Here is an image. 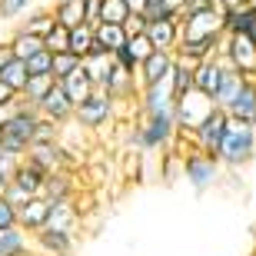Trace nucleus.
I'll list each match as a JSON object with an SVG mask.
<instances>
[{
  "instance_id": "nucleus-1",
  "label": "nucleus",
  "mask_w": 256,
  "mask_h": 256,
  "mask_svg": "<svg viewBox=\"0 0 256 256\" xmlns=\"http://www.w3.org/2000/svg\"><path fill=\"white\" fill-rule=\"evenodd\" d=\"M37 126H40V114L34 106H27L20 100L17 114L10 116L7 124L0 126V143H4V153H14V156H27V150L37 140Z\"/></svg>"
},
{
  "instance_id": "nucleus-2",
  "label": "nucleus",
  "mask_w": 256,
  "mask_h": 256,
  "mask_svg": "<svg viewBox=\"0 0 256 256\" xmlns=\"http://www.w3.org/2000/svg\"><path fill=\"white\" fill-rule=\"evenodd\" d=\"M216 160L223 170H243V166H250L256 160V130L230 120V130L223 136V146H220Z\"/></svg>"
},
{
  "instance_id": "nucleus-3",
  "label": "nucleus",
  "mask_w": 256,
  "mask_h": 256,
  "mask_svg": "<svg viewBox=\"0 0 256 256\" xmlns=\"http://www.w3.org/2000/svg\"><path fill=\"white\" fill-rule=\"evenodd\" d=\"M180 140V130H176V116H140L136 126H133V143L140 150H170L173 143Z\"/></svg>"
},
{
  "instance_id": "nucleus-4",
  "label": "nucleus",
  "mask_w": 256,
  "mask_h": 256,
  "mask_svg": "<svg viewBox=\"0 0 256 256\" xmlns=\"http://www.w3.org/2000/svg\"><path fill=\"white\" fill-rule=\"evenodd\" d=\"M216 57L226 60L243 76H256V40L250 34H223L216 47Z\"/></svg>"
},
{
  "instance_id": "nucleus-5",
  "label": "nucleus",
  "mask_w": 256,
  "mask_h": 256,
  "mask_svg": "<svg viewBox=\"0 0 256 256\" xmlns=\"http://www.w3.org/2000/svg\"><path fill=\"white\" fill-rule=\"evenodd\" d=\"M220 170H223L220 160H213V156H206V153L193 150V146L183 153V173H180V176L190 183L196 193H206L210 186L220 180Z\"/></svg>"
},
{
  "instance_id": "nucleus-6",
  "label": "nucleus",
  "mask_w": 256,
  "mask_h": 256,
  "mask_svg": "<svg viewBox=\"0 0 256 256\" xmlns=\"http://www.w3.org/2000/svg\"><path fill=\"white\" fill-rule=\"evenodd\" d=\"M44 183H47V173L40 170V166H34L30 160H24L20 170H17V176L10 180L7 200L14 203V206H24V203H30V200L44 196Z\"/></svg>"
},
{
  "instance_id": "nucleus-7",
  "label": "nucleus",
  "mask_w": 256,
  "mask_h": 256,
  "mask_svg": "<svg viewBox=\"0 0 256 256\" xmlns=\"http://www.w3.org/2000/svg\"><path fill=\"white\" fill-rule=\"evenodd\" d=\"M213 110H216V104H213L210 96H203L200 90L186 94L183 100H176V130H180L183 136H193V133L200 130V124H203Z\"/></svg>"
},
{
  "instance_id": "nucleus-8",
  "label": "nucleus",
  "mask_w": 256,
  "mask_h": 256,
  "mask_svg": "<svg viewBox=\"0 0 256 256\" xmlns=\"http://www.w3.org/2000/svg\"><path fill=\"white\" fill-rule=\"evenodd\" d=\"M116 116H120V106H116L106 94H100V90H96L90 100H84V104L76 106L74 124L76 126H86V130H96V126L116 124Z\"/></svg>"
},
{
  "instance_id": "nucleus-9",
  "label": "nucleus",
  "mask_w": 256,
  "mask_h": 256,
  "mask_svg": "<svg viewBox=\"0 0 256 256\" xmlns=\"http://www.w3.org/2000/svg\"><path fill=\"white\" fill-rule=\"evenodd\" d=\"M226 130H230V116H226V110H220V106H216V110H213V114L200 124V130L190 136V140H193V150H200V153H206V156H213V160H216Z\"/></svg>"
},
{
  "instance_id": "nucleus-10",
  "label": "nucleus",
  "mask_w": 256,
  "mask_h": 256,
  "mask_svg": "<svg viewBox=\"0 0 256 256\" xmlns=\"http://www.w3.org/2000/svg\"><path fill=\"white\" fill-rule=\"evenodd\" d=\"M136 114L140 116H176V94H173L170 80L143 86L140 100H136Z\"/></svg>"
},
{
  "instance_id": "nucleus-11",
  "label": "nucleus",
  "mask_w": 256,
  "mask_h": 256,
  "mask_svg": "<svg viewBox=\"0 0 256 256\" xmlns=\"http://www.w3.org/2000/svg\"><path fill=\"white\" fill-rule=\"evenodd\" d=\"M24 160L40 166L47 176H54V173H70V166H74V160H70V153H66L64 143H34Z\"/></svg>"
},
{
  "instance_id": "nucleus-12",
  "label": "nucleus",
  "mask_w": 256,
  "mask_h": 256,
  "mask_svg": "<svg viewBox=\"0 0 256 256\" xmlns=\"http://www.w3.org/2000/svg\"><path fill=\"white\" fill-rule=\"evenodd\" d=\"M173 66H176V54H166V50H153L150 57L140 64V70H136L140 90H143V86H153V84H163V80H170Z\"/></svg>"
},
{
  "instance_id": "nucleus-13",
  "label": "nucleus",
  "mask_w": 256,
  "mask_h": 256,
  "mask_svg": "<svg viewBox=\"0 0 256 256\" xmlns=\"http://www.w3.org/2000/svg\"><path fill=\"white\" fill-rule=\"evenodd\" d=\"M37 114H40V120H50V124H57V126H64V124H74V114H76V106H74V100L64 94V86H54L47 94V100L37 106Z\"/></svg>"
},
{
  "instance_id": "nucleus-14",
  "label": "nucleus",
  "mask_w": 256,
  "mask_h": 256,
  "mask_svg": "<svg viewBox=\"0 0 256 256\" xmlns=\"http://www.w3.org/2000/svg\"><path fill=\"white\" fill-rule=\"evenodd\" d=\"M100 94H106L116 106L136 104V100H140V80H136V74H126V70H120V66H116Z\"/></svg>"
},
{
  "instance_id": "nucleus-15",
  "label": "nucleus",
  "mask_w": 256,
  "mask_h": 256,
  "mask_svg": "<svg viewBox=\"0 0 256 256\" xmlns=\"http://www.w3.org/2000/svg\"><path fill=\"white\" fill-rule=\"evenodd\" d=\"M30 240H34V253L40 256H74L76 250V236L74 233H60V230H40Z\"/></svg>"
},
{
  "instance_id": "nucleus-16",
  "label": "nucleus",
  "mask_w": 256,
  "mask_h": 256,
  "mask_svg": "<svg viewBox=\"0 0 256 256\" xmlns=\"http://www.w3.org/2000/svg\"><path fill=\"white\" fill-rule=\"evenodd\" d=\"M47 220H50V200H44V196L17 206V226L24 233H30V236L40 233V230H47Z\"/></svg>"
},
{
  "instance_id": "nucleus-17",
  "label": "nucleus",
  "mask_w": 256,
  "mask_h": 256,
  "mask_svg": "<svg viewBox=\"0 0 256 256\" xmlns=\"http://www.w3.org/2000/svg\"><path fill=\"white\" fill-rule=\"evenodd\" d=\"M146 40L153 44V50H166V54H176L180 47V20H153L146 24Z\"/></svg>"
},
{
  "instance_id": "nucleus-18",
  "label": "nucleus",
  "mask_w": 256,
  "mask_h": 256,
  "mask_svg": "<svg viewBox=\"0 0 256 256\" xmlns=\"http://www.w3.org/2000/svg\"><path fill=\"white\" fill-rule=\"evenodd\" d=\"M226 116L233 124H243V126H253L256 130V76H250L243 94L236 96V104L226 110Z\"/></svg>"
},
{
  "instance_id": "nucleus-19",
  "label": "nucleus",
  "mask_w": 256,
  "mask_h": 256,
  "mask_svg": "<svg viewBox=\"0 0 256 256\" xmlns=\"http://www.w3.org/2000/svg\"><path fill=\"white\" fill-rule=\"evenodd\" d=\"M226 64V60H223ZM246 80L250 76H243L240 70H233V66H223V80H220V90H216V96H213V104L220 106V110H230V106L236 104V96L243 94V86H246Z\"/></svg>"
},
{
  "instance_id": "nucleus-20",
  "label": "nucleus",
  "mask_w": 256,
  "mask_h": 256,
  "mask_svg": "<svg viewBox=\"0 0 256 256\" xmlns=\"http://www.w3.org/2000/svg\"><path fill=\"white\" fill-rule=\"evenodd\" d=\"M47 230H60V233H74L80 230V206L74 200H60V203H50V220Z\"/></svg>"
},
{
  "instance_id": "nucleus-21",
  "label": "nucleus",
  "mask_w": 256,
  "mask_h": 256,
  "mask_svg": "<svg viewBox=\"0 0 256 256\" xmlns=\"http://www.w3.org/2000/svg\"><path fill=\"white\" fill-rule=\"evenodd\" d=\"M94 37H96V47L94 50L110 54V57H116V54L126 47V40H130V37H126V30L120 27V24H96Z\"/></svg>"
},
{
  "instance_id": "nucleus-22",
  "label": "nucleus",
  "mask_w": 256,
  "mask_h": 256,
  "mask_svg": "<svg viewBox=\"0 0 256 256\" xmlns=\"http://www.w3.org/2000/svg\"><path fill=\"white\" fill-rule=\"evenodd\" d=\"M223 60L220 57H210V60H203V64H196V90L203 96H216V90H220V80H223Z\"/></svg>"
},
{
  "instance_id": "nucleus-23",
  "label": "nucleus",
  "mask_w": 256,
  "mask_h": 256,
  "mask_svg": "<svg viewBox=\"0 0 256 256\" xmlns=\"http://www.w3.org/2000/svg\"><path fill=\"white\" fill-rule=\"evenodd\" d=\"M60 86H64V94L74 100V106H80L84 100H90V96L96 94V84L90 80V74H86V66H84V64H80V70H74V74L66 76Z\"/></svg>"
},
{
  "instance_id": "nucleus-24",
  "label": "nucleus",
  "mask_w": 256,
  "mask_h": 256,
  "mask_svg": "<svg viewBox=\"0 0 256 256\" xmlns=\"http://www.w3.org/2000/svg\"><path fill=\"white\" fill-rule=\"evenodd\" d=\"M20 30H27V34H34V37H47L50 30L57 27V17H54V7H34L27 14V17L17 20Z\"/></svg>"
},
{
  "instance_id": "nucleus-25",
  "label": "nucleus",
  "mask_w": 256,
  "mask_h": 256,
  "mask_svg": "<svg viewBox=\"0 0 256 256\" xmlns=\"http://www.w3.org/2000/svg\"><path fill=\"white\" fill-rule=\"evenodd\" d=\"M10 54H14V57L17 60H24V64H27L30 57H37L40 50H47L44 47V37H34V34H27V30H14V34H10Z\"/></svg>"
},
{
  "instance_id": "nucleus-26",
  "label": "nucleus",
  "mask_w": 256,
  "mask_h": 256,
  "mask_svg": "<svg viewBox=\"0 0 256 256\" xmlns=\"http://www.w3.org/2000/svg\"><path fill=\"white\" fill-rule=\"evenodd\" d=\"M0 256H34V240L24 230H0Z\"/></svg>"
},
{
  "instance_id": "nucleus-27",
  "label": "nucleus",
  "mask_w": 256,
  "mask_h": 256,
  "mask_svg": "<svg viewBox=\"0 0 256 256\" xmlns=\"http://www.w3.org/2000/svg\"><path fill=\"white\" fill-rule=\"evenodd\" d=\"M84 66H86V74H90V80L96 84V90H104L106 80H110V74L116 70V60L110 57V54H100V50H94V54L84 60Z\"/></svg>"
},
{
  "instance_id": "nucleus-28",
  "label": "nucleus",
  "mask_w": 256,
  "mask_h": 256,
  "mask_svg": "<svg viewBox=\"0 0 256 256\" xmlns=\"http://www.w3.org/2000/svg\"><path fill=\"white\" fill-rule=\"evenodd\" d=\"M54 17H57V24H64L70 30L80 27V24H86V0H57Z\"/></svg>"
},
{
  "instance_id": "nucleus-29",
  "label": "nucleus",
  "mask_w": 256,
  "mask_h": 256,
  "mask_svg": "<svg viewBox=\"0 0 256 256\" xmlns=\"http://www.w3.org/2000/svg\"><path fill=\"white\" fill-rule=\"evenodd\" d=\"M54 86H57V80H54L50 74H47V76H30L27 86H24V94H20V100H24L27 106H34V110H37V106L47 100V94L54 90Z\"/></svg>"
},
{
  "instance_id": "nucleus-30",
  "label": "nucleus",
  "mask_w": 256,
  "mask_h": 256,
  "mask_svg": "<svg viewBox=\"0 0 256 256\" xmlns=\"http://www.w3.org/2000/svg\"><path fill=\"white\" fill-rule=\"evenodd\" d=\"M170 84H173L176 100H183L186 94H193V90H196V66L176 60V66H173V74H170Z\"/></svg>"
},
{
  "instance_id": "nucleus-31",
  "label": "nucleus",
  "mask_w": 256,
  "mask_h": 256,
  "mask_svg": "<svg viewBox=\"0 0 256 256\" xmlns=\"http://www.w3.org/2000/svg\"><path fill=\"white\" fill-rule=\"evenodd\" d=\"M74 180H70V173H54V176H47V183H44V200H50V203H60V200H74Z\"/></svg>"
},
{
  "instance_id": "nucleus-32",
  "label": "nucleus",
  "mask_w": 256,
  "mask_h": 256,
  "mask_svg": "<svg viewBox=\"0 0 256 256\" xmlns=\"http://www.w3.org/2000/svg\"><path fill=\"white\" fill-rule=\"evenodd\" d=\"M96 47V37H94V24H80V27L70 30V54H76L80 60H86Z\"/></svg>"
},
{
  "instance_id": "nucleus-33",
  "label": "nucleus",
  "mask_w": 256,
  "mask_h": 256,
  "mask_svg": "<svg viewBox=\"0 0 256 256\" xmlns=\"http://www.w3.org/2000/svg\"><path fill=\"white\" fill-rule=\"evenodd\" d=\"M0 80L14 90V94H24V86H27V80H30V70H27V64L24 60H10L7 66H4V74H0Z\"/></svg>"
},
{
  "instance_id": "nucleus-34",
  "label": "nucleus",
  "mask_w": 256,
  "mask_h": 256,
  "mask_svg": "<svg viewBox=\"0 0 256 256\" xmlns=\"http://www.w3.org/2000/svg\"><path fill=\"white\" fill-rule=\"evenodd\" d=\"M256 24V10L240 7V10H226V34H250Z\"/></svg>"
},
{
  "instance_id": "nucleus-35",
  "label": "nucleus",
  "mask_w": 256,
  "mask_h": 256,
  "mask_svg": "<svg viewBox=\"0 0 256 256\" xmlns=\"http://www.w3.org/2000/svg\"><path fill=\"white\" fill-rule=\"evenodd\" d=\"M133 10L126 7V0H100V24H120L124 27Z\"/></svg>"
},
{
  "instance_id": "nucleus-36",
  "label": "nucleus",
  "mask_w": 256,
  "mask_h": 256,
  "mask_svg": "<svg viewBox=\"0 0 256 256\" xmlns=\"http://www.w3.org/2000/svg\"><path fill=\"white\" fill-rule=\"evenodd\" d=\"M44 47H47L54 57H57V54H70V27L57 24V27H54L47 37H44Z\"/></svg>"
},
{
  "instance_id": "nucleus-37",
  "label": "nucleus",
  "mask_w": 256,
  "mask_h": 256,
  "mask_svg": "<svg viewBox=\"0 0 256 256\" xmlns=\"http://www.w3.org/2000/svg\"><path fill=\"white\" fill-rule=\"evenodd\" d=\"M80 64H84V60L76 57V54H57V57H54V80L64 84L74 70H80Z\"/></svg>"
},
{
  "instance_id": "nucleus-38",
  "label": "nucleus",
  "mask_w": 256,
  "mask_h": 256,
  "mask_svg": "<svg viewBox=\"0 0 256 256\" xmlns=\"http://www.w3.org/2000/svg\"><path fill=\"white\" fill-rule=\"evenodd\" d=\"M37 0H0V20H20L34 10Z\"/></svg>"
},
{
  "instance_id": "nucleus-39",
  "label": "nucleus",
  "mask_w": 256,
  "mask_h": 256,
  "mask_svg": "<svg viewBox=\"0 0 256 256\" xmlns=\"http://www.w3.org/2000/svg\"><path fill=\"white\" fill-rule=\"evenodd\" d=\"M27 70H30V76H54V54L50 50H40L37 57H30L27 60Z\"/></svg>"
},
{
  "instance_id": "nucleus-40",
  "label": "nucleus",
  "mask_w": 256,
  "mask_h": 256,
  "mask_svg": "<svg viewBox=\"0 0 256 256\" xmlns=\"http://www.w3.org/2000/svg\"><path fill=\"white\" fill-rule=\"evenodd\" d=\"M126 54H130L136 64H143V60L153 54V44L146 40V34H143V37H130V40H126Z\"/></svg>"
},
{
  "instance_id": "nucleus-41",
  "label": "nucleus",
  "mask_w": 256,
  "mask_h": 256,
  "mask_svg": "<svg viewBox=\"0 0 256 256\" xmlns=\"http://www.w3.org/2000/svg\"><path fill=\"white\" fill-rule=\"evenodd\" d=\"M20 163H24V156H14V153H0V180L10 183L14 176H17Z\"/></svg>"
},
{
  "instance_id": "nucleus-42",
  "label": "nucleus",
  "mask_w": 256,
  "mask_h": 256,
  "mask_svg": "<svg viewBox=\"0 0 256 256\" xmlns=\"http://www.w3.org/2000/svg\"><path fill=\"white\" fill-rule=\"evenodd\" d=\"M0 230H20L17 226V206L10 200H0Z\"/></svg>"
},
{
  "instance_id": "nucleus-43",
  "label": "nucleus",
  "mask_w": 256,
  "mask_h": 256,
  "mask_svg": "<svg viewBox=\"0 0 256 256\" xmlns=\"http://www.w3.org/2000/svg\"><path fill=\"white\" fill-rule=\"evenodd\" d=\"M124 30H126V37H143V34H146V17H143V14H130Z\"/></svg>"
},
{
  "instance_id": "nucleus-44",
  "label": "nucleus",
  "mask_w": 256,
  "mask_h": 256,
  "mask_svg": "<svg viewBox=\"0 0 256 256\" xmlns=\"http://www.w3.org/2000/svg\"><path fill=\"white\" fill-rule=\"evenodd\" d=\"M17 100H20V94H14V90H10V86L0 80V106H14Z\"/></svg>"
},
{
  "instance_id": "nucleus-45",
  "label": "nucleus",
  "mask_w": 256,
  "mask_h": 256,
  "mask_svg": "<svg viewBox=\"0 0 256 256\" xmlns=\"http://www.w3.org/2000/svg\"><path fill=\"white\" fill-rule=\"evenodd\" d=\"M10 60H14V54H10V44L4 40V44H0V74H4V66H7Z\"/></svg>"
},
{
  "instance_id": "nucleus-46",
  "label": "nucleus",
  "mask_w": 256,
  "mask_h": 256,
  "mask_svg": "<svg viewBox=\"0 0 256 256\" xmlns=\"http://www.w3.org/2000/svg\"><path fill=\"white\" fill-rule=\"evenodd\" d=\"M146 4H150V0H126V7H130L133 14H143V10H146Z\"/></svg>"
},
{
  "instance_id": "nucleus-47",
  "label": "nucleus",
  "mask_w": 256,
  "mask_h": 256,
  "mask_svg": "<svg viewBox=\"0 0 256 256\" xmlns=\"http://www.w3.org/2000/svg\"><path fill=\"white\" fill-rule=\"evenodd\" d=\"M243 4H246V0H220V7H223V10H240Z\"/></svg>"
},
{
  "instance_id": "nucleus-48",
  "label": "nucleus",
  "mask_w": 256,
  "mask_h": 256,
  "mask_svg": "<svg viewBox=\"0 0 256 256\" xmlns=\"http://www.w3.org/2000/svg\"><path fill=\"white\" fill-rule=\"evenodd\" d=\"M7 190H10V183H4V180H0V200H7Z\"/></svg>"
},
{
  "instance_id": "nucleus-49",
  "label": "nucleus",
  "mask_w": 256,
  "mask_h": 256,
  "mask_svg": "<svg viewBox=\"0 0 256 256\" xmlns=\"http://www.w3.org/2000/svg\"><path fill=\"white\" fill-rule=\"evenodd\" d=\"M243 7H250V10H256V0H246V4H243Z\"/></svg>"
},
{
  "instance_id": "nucleus-50",
  "label": "nucleus",
  "mask_w": 256,
  "mask_h": 256,
  "mask_svg": "<svg viewBox=\"0 0 256 256\" xmlns=\"http://www.w3.org/2000/svg\"><path fill=\"white\" fill-rule=\"evenodd\" d=\"M250 37H253V40H256V24H253V30H250Z\"/></svg>"
},
{
  "instance_id": "nucleus-51",
  "label": "nucleus",
  "mask_w": 256,
  "mask_h": 256,
  "mask_svg": "<svg viewBox=\"0 0 256 256\" xmlns=\"http://www.w3.org/2000/svg\"><path fill=\"white\" fill-rule=\"evenodd\" d=\"M0 153H4V143H0Z\"/></svg>"
},
{
  "instance_id": "nucleus-52",
  "label": "nucleus",
  "mask_w": 256,
  "mask_h": 256,
  "mask_svg": "<svg viewBox=\"0 0 256 256\" xmlns=\"http://www.w3.org/2000/svg\"><path fill=\"white\" fill-rule=\"evenodd\" d=\"M54 4H57V0H54Z\"/></svg>"
}]
</instances>
